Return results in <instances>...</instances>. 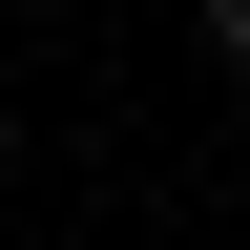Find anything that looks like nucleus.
I'll list each match as a JSON object with an SVG mask.
<instances>
[{
  "mask_svg": "<svg viewBox=\"0 0 250 250\" xmlns=\"http://www.w3.org/2000/svg\"><path fill=\"white\" fill-rule=\"evenodd\" d=\"M208 42H229V62H250V0H208Z\"/></svg>",
  "mask_w": 250,
  "mask_h": 250,
  "instance_id": "obj_1",
  "label": "nucleus"
}]
</instances>
